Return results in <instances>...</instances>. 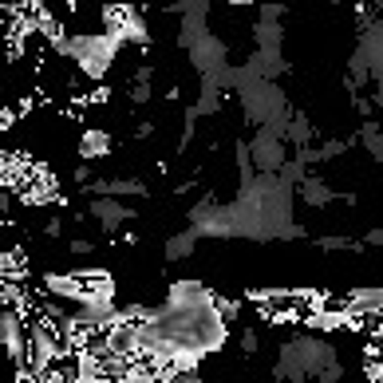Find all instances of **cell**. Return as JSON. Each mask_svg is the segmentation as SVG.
Instances as JSON below:
<instances>
[{"label": "cell", "instance_id": "cell-1", "mask_svg": "<svg viewBox=\"0 0 383 383\" xmlns=\"http://www.w3.org/2000/svg\"><path fill=\"white\" fill-rule=\"evenodd\" d=\"M103 150H107V135H95V131H91V135H87V143H83V155L95 158V155H103Z\"/></svg>", "mask_w": 383, "mask_h": 383}, {"label": "cell", "instance_id": "cell-2", "mask_svg": "<svg viewBox=\"0 0 383 383\" xmlns=\"http://www.w3.org/2000/svg\"><path fill=\"white\" fill-rule=\"evenodd\" d=\"M8 126H12V111L0 103V131H8Z\"/></svg>", "mask_w": 383, "mask_h": 383}]
</instances>
